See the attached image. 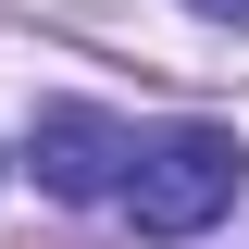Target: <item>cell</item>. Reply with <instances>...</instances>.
<instances>
[{
	"label": "cell",
	"instance_id": "obj_1",
	"mask_svg": "<svg viewBox=\"0 0 249 249\" xmlns=\"http://www.w3.org/2000/svg\"><path fill=\"white\" fill-rule=\"evenodd\" d=\"M237 187H249V137L237 124H175V137L137 150L124 212H137V237H199V224L237 212Z\"/></svg>",
	"mask_w": 249,
	"mask_h": 249
},
{
	"label": "cell",
	"instance_id": "obj_2",
	"mask_svg": "<svg viewBox=\"0 0 249 249\" xmlns=\"http://www.w3.org/2000/svg\"><path fill=\"white\" fill-rule=\"evenodd\" d=\"M25 162H37V187H50V199H124L137 137H124V112H100V100H37Z\"/></svg>",
	"mask_w": 249,
	"mask_h": 249
},
{
	"label": "cell",
	"instance_id": "obj_3",
	"mask_svg": "<svg viewBox=\"0 0 249 249\" xmlns=\"http://www.w3.org/2000/svg\"><path fill=\"white\" fill-rule=\"evenodd\" d=\"M187 13H199V25H249V0H187Z\"/></svg>",
	"mask_w": 249,
	"mask_h": 249
}]
</instances>
